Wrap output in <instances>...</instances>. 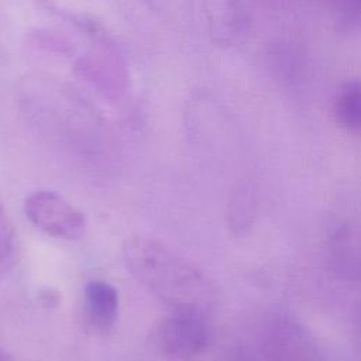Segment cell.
Returning <instances> with one entry per match:
<instances>
[{"mask_svg": "<svg viewBox=\"0 0 361 361\" xmlns=\"http://www.w3.org/2000/svg\"><path fill=\"white\" fill-rule=\"evenodd\" d=\"M333 110L337 121L348 131L358 133L361 126V93L357 80L345 82L337 92Z\"/></svg>", "mask_w": 361, "mask_h": 361, "instance_id": "6", "label": "cell"}, {"mask_svg": "<svg viewBox=\"0 0 361 361\" xmlns=\"http://www.w3.org/2000/svg\"><path fill=\"white\" fill-rule=\"evenodd\" d=\"M85 310L97 329H109L118 312V293L104 281H92L85 286Z\"/></svg>", "mask_w": 361, "mask_h": 361, "instance_id": "5", "label": "cell"}, {"mask_svg": "<svg viewBox=\"0 0 361 361\" xmlns=\"http://www.w3.org/2000/svg\"><path fill=\"white\" fill-rule=\"evenodd\" d=\"M224 361H320L310 336L296 322L269 316L248 329Z\"/></svg>", "mask_w": 361, "mask_h": 361, "instance_id": "2", "label": "cell"}, {"mask_svg": "<svg viewBox=\"0 0 361 361\" xmlns=\"http://www.w3.org/2000/svg\"><path fill=\"white\" fill-rule=\"evenodd\" d=\"M210 341L203 312L193 309H172L157 331L158 348L168 361H199Z\"/></svg>", "mask_w": 361, "mask_h": 361, "instance_id": "3", "label": "cell"}, {"mask_svg": "<svg viewBox=\"0 0 361 361\" xmlns=\"http://www.w3.org/2000/svg\"><path fill=\"white\" fill-rule=\"evenodd\" d=\"M123 251L133 275L172 309L204 312L210 305L213 290L204 274L161 241L133 235Z\"/></svg>", "mask_w": 361, "mask_h": 361, "instance_id": "1", "label": "cell"}, {"mask_svg": "<svg viewBox=\"0 0 361 361\" xmlns=\"http://www.w3.org/2000/svg\"><path fill=\"white\" fill-rule=\"evenodd\" d=\"M16 251V233L13 221L0 203V275L11 267Z\"/></svg>", "mask_w": 361, "mask_h": 361, "instance_id": "7", "label": "cell"}, {"mask_svg": "<svg viewBox=\"0 0 361 361\" xmlns=\"http://www.w3.org/2000/svg\"><path fill=\"white\" fill-rule=\"evenodd\" d=\"M24 213L35 227L62 240H80L86 231L83 213L52 190L30 193L24 199Z\"/></svg>", "mask_w": 361, "mask_h": 361, "instance_id": "4", "label": "cell"}, {"mask_svg": "<svg viewBox=\"0 0 361 361\" xmlns=\"http://www.w3.org/2000/svg\"><path fill=\"white\" fill-rule=\"evenodd\" d=\"M0 361H14L6 351H3L1 348H0Z\"/></svg>", "mask_w": 361, "mask_h": 361, "instance_id": "8", "label": "cell"}, {"mask_svg": "<svg viewBox=\"0 0 361 361\" xmlns=\"http://www.w3.org/2000/svg\"><path fill=\"white\" fill-rule=\"evenodd\" d=\"M343 1H344L345 4H350V6L354 4L355 7H357V4H358V0H343Z\"/></svg>", "mask_w": 361, "mask_h": 361, "instance_id": "9", "label": "cell"}]
</instances>
